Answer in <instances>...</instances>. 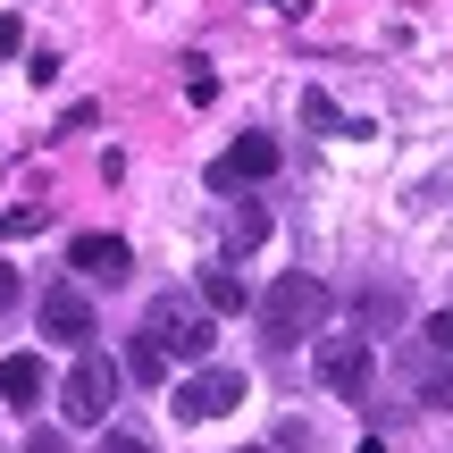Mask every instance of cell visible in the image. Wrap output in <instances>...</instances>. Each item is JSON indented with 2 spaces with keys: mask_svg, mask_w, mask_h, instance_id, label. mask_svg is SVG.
<instances>
[{
  "mask_svg": "<svg viewBox=\"0 0 453 453\" xmlns=\"http://www.w3.org/2000/svg\"><path fill=\"white\" fill-rule=\"evenodd\" d=\"M319 319H327V286L311 269H286L260 294V336H269V353H294L303 336H319Z\"/></svg>",
  "mask_w": 453,
  "mask_h": 453,
  "instance_id": "6da1fadb",
  "label": "cell"
},
{
  "mask_svg": "<svg viewBox=\"0 0 453 453\" xmlns=\"http://www.w3.org/2000/svg\"><path fill=\"white\" fill-rule=\"evenodd\" d=\"M143 336L160 344V353H177V361H211L219 327H211V311H202V294H151Z\"/></svg>",
  "mask_w": 453,
  "mask_h": 453,
  "instance_id": "7a4b0ae2",
  "label": "cell"
},
{
  "mask_svg": "<svg viewBox=\"0 0 453 453\" xmlns=\"http://www.w3.org/2000/svg\"><path fill=\"white\" fill-rule=\"evenodd\" d=\"M118 387H127V370H118L110 353L84 344L76 370L59 378V420H67V428H101V420H110V403H118Z\"/></svg>",
  "mask_w": 453,
  "mask_h": 453,
  "instance_id": "3957f363",
  "label": "cell"
},
{
  "mask_svg": "<svg viewBox=\"0 0 453 453\" xmlns=\"http://www.w3.org/2000/svg\"><path fill=\"white\" fill-rule=\"evenodd\" d=\"M34 319H42V336H50V344H67V353H84V344L101 336V319H93V294H84V286H42Z\"/></svg>",
  "mask_w": 453,
  "mask_h": 453,
  "instance_id": "277c9868",
  "label": "cell"
},
{
  "mask_svg": "<svg viewBox=\"0 0 453 453\" xmlns=\"http://www.w3.org/2000/svg\"><path fill=\"white\" fill-rule=\"evenodd\" d=\"M311 370H319L344 403H370V336H327L319 353H311Z\"/></svg>",
  "mask_w": 453,
  "mask_h": 453,
  "instance_id": "5b68a950",
  "label": "cell"
},
{
  "mask_svg": "<svg viewBox=\"0 0 453 453\" xmlns=\"http://www.w3.org/2000/svg\"><path fill=\"white\" fill-rule=\"evenodd\" d=\"M277 160H286V151H277V134H235V143L211 160V185H219V194H235V185H260V177H277Z\"/></svg>",
  "mask_w": 453,
  "mask_h": 453,
  "instance_id": "8992f818",
  "label": "cell"
},
{
  "mask_svg": "<svg viewBox=\"0 0 453 453\" xmlns=\"http://www.w3.org/2000/svg\"><path fill=\"white\" fill-rule=\"evenodd\" d=\"M243 403V370H194L177 387V420H226Z\"/></svg>",
  "mask_w": 453,
  "mask_h": 453,
  "instance_id": "52a82bcc",
  "label": "cell"
},
{
  "mask_svg": "<svg viewBox=\"0 0 453 453\" xmlns=\"http://www.w3.org/2000/svg\"><path fill=\"white\" fill-rule=\"evenodd\" d=\"M67 269H84L93 286H118L134 269V252H127V235H76L67 243Z\"/></svg>",
  "mask_w": 453,
  "mask_h": 453,
  "instance_id": "ba28073f",
  "label": "cell"
},
{
  "mask_svg": "<svg viewBox=\"0 0 453 453\" xmlns=\"http://www.w3.org/2000/svg\"><path fill=\"white\" fill-rule=\"evenodd\" d=\"M411 395H420L411 411H453V361L420 344V370H411Z\"/></svg>",
  "mask_w": 453,
  "mask_h": 453,
  "instance_id": "9c48e42d",
  "label": "cell"
},
{
  "mask_svg": "<svg viewBox=\"0 0 453 453\" xmlns=\"http://www.w3.org/2000/svg\"><path fill=\"white\" fill-rule=\"evenodd\" d=\"M194 294H202V311H211V319H235V311H243V277L226 269V260H211V269L194 277Z\"/></svg>",
  "mask_w": 453,
  "mask_h": 453,
  "instance_id": "30bf717a",
  "label": "cell"
},
{
  "mask_svg": "<svg viewBox=\"0 0 453 453\" xmlns=\"http://www.w3.org/2000/svg\"><path fill=\"white\" fill-rule=\"evenodd\" d=\"M0 403H17V411L42 403V361H34V353H9V361H0Z\"/></svg>",
  "mask_w": 453,
  "mask_h": 453,
  "instance_id": "8fae6325",
  "label": "cell"
},
{
  "mask_svg": "<svg viewBox=\"0 0 453 453\" xmlns=\"http://www.w3.org/2000/svg\"><path fill=\"white\" fill-rule=\"evenodd\" d=\"M118 370H127V378H143V387H160V378H168V353H160V344H151V336H134Z\"/></svg>",
  "mask_w": 453,
  "mask_h": 453,
  "instance_id": "7c38bea8",
  "label": "cell"
},
{
  "mask_svg": "<svg viewBox=\"0 0 453 453\" xmlns=\"http://www.w3.org/2000/svg\"><path fill=\"white\" fill-rule=\"evenodd\" d=\"M403 286H370V294H361V319H370V327H395V319H403Z\"/></svg>",
  "mask_w": 453,
  "mask_h": 453,
  "instance_id": "4fadbf2b",
  "label": "cell"
},
{
  "mask_svg": "<svg viewBox=\"0 0 453 453\" xmlns=\"http://www.w3.org/2000/svg\"><path fill=\"white\" fill-rule=\"evenodd\" d=\"M50 226V202H26V211H0V235H42Z\"/></svg>",
  "mask_w": 453,
  "mask_h": 453,
  "instance_id": "5bb4252c",
  "label": "cell"
},
{
  "mask_svg": "<svg viewBox=\"0 0 453 453\" xmlns=\"http://www.w3.org/2000/svg\"><path fill=\"white\" fill-rule=\"evenodd\" d=\"M269 235V211H260V202H235V243H260Z\"/></svg>",
  "mask_w": 453,
  "mask_h": 453,
  "instance_id": "9a60e30c",
  "label": "cell"
},
{
  "mask_svg": "<svg viewBox=\"0 0 453 453\" xmlns=\"http://www.w3.org/2000/svg\"><path fill=\"white\" fill-rule=\"evenodd\" d=\"M420 344H428V353H445V361H453V311H437V319H420Z\"/></svg>",
  "mask_w": 453,
  "mask_h": 453,
  "instance_id": "2e32d148",
  "label": "cell"
},
{
  "mask_svg": "<svg viewBox=\"0 0 453 453\" xmlns=\"http://www.w3.org/2000/svg\"><path fill=\"white\" fill-rule=\"evenodd\" d=\"M185 93H194V101H219V76H211V59H185Z\"/></svg>",
  "mask_w": 453,
  "mask_h": 453,
  "instance_id": "e0dca14e",
  "label": "cell"
},
{
  "mask_svg": "<svg viewBox=\"0 0 453 453\" xmlns=\"http://www.w3.org/2000/svg\"><path fill=\"white\" fill-rule=\"evenodd\" d=\"M101 453H151V437H143V428H110V437H101Z\"/></svg>",
  "mask_w": 453,
  "mask_h": 453,
  "instance_id": "ac0fdd59",
  "label": "cell"
},
{
  "mask_svg": "<svg viewBox=\"0 0 453 453\" xmlns=\"http://www.w3.org/2000/svg\"><path fill=\"white\" fill-rule=\"evenodd\" d=\"M17 50H26V26H17V17H0V59H17Z\"/></svg>",
  "mask_w": 453,
  "mask_h": 453,
  "instance_id": "d6986e66",
  "label": "cell"
},
{
  "mask_svg": "<svg viewBox=\"0 0 453 453\" xmlns=\"http://www.w3.org/2000/svg\"><path fill=\"white\" fill-rule=\"evenodd\" d=\"M26 453H67V445H59V437H50V428H34V445H26Z\"/></svg>",
  "mask_w": 453,
  "mask_h": 453,
  "instance_id": "ffe728a7",
  "label": "cell"
},
{
  "mask_svg": "<svg viewBox=\"0 0 453 453\" xmlns=\"http://www.w3.org/2000/svg\"><path fill=\"white\" fill-rule=\"evenodd\" d=\"M17 303V269H0V311H9Z\"/></svg>",
  "mask_w": 453,
  "mask_h": 453,
  "instance_id": "44dd1931",
  "label": "cell"
},
{
  "mask_svg": "<svg viewBox=\"0 0 453 453\" xmlns=\"http://www.w3.org/2000/svg\"><path fill=\"white\" fill-rule=\"evenodd\" d=\"M269 9H277V17H303V9H311V0H269Z\"/></svg>",
  "mask_w": 453,
  "mask_h": 453,
  "instance_id": "7402d4cb",
  "label": "cell"
},
{
  "mask_svg": "<svg viewBox=\"0 0 453 453\" xmlns=\"http://www.w3.org/2000/svg\"><path fill=\"white\" fill-rule=\"evenodd\" d=\"M361 453H387V437H361Z\"/></svg>",
  "mask_w": 453,
  "mask_h": 453,
  "instance_id": "603a6c76",
  "label": "cell"
}]
</instances>
